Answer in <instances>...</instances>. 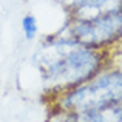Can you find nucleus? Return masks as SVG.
Listing matches in <instances>:
<instances>
[{"label": "nucleus", "mask_w": 122, "mask_h": 122, "mask_svg": "<svg viewBox=\"0 0 122 122\" xmlns=\"http://www.w3.org/2000/svg\"><path fill=\"white\" fill-rule=\"evenodd\" d=\"M53 108L82 116L122 102V62L108 60L107 66L90 81L51 99Z\"/></svg>", "instance_id": "f03ea898"}, {"label": "nucleus", "mask_w": 122, "mask_h": 122, "mask_svg": "<svg viewBox=\"0 0 122 122\" xmlns=\"http://www.w3.org/2000/svg\"><path fill=\"white\" fill-rule=\"evenodd\" d=\"M110 60V50L85 46L62 30L45 40L33 54V63L51 99L90 81Z\"/></svg>", "instance_id": "f257e3e1"}, {"label": "nucleus", "mask_w": 122, "mask_h": 122, "mask_svg": "<svg viewBox=\"0 0 122 122\" xmlns=\"http://www.w3.org/2000/svg\"><path fill=\"white\" fill-rule=\"evenodd\" d=\"M62 31L85 46L113 50L122 45V12H110L90 20L68 17Z\"/></svg>", "instance_id": "7ed1b4c3"}, {"label": "nucleus", "mask_w": 122, "mask_h": 122, "mask_svg": "<svg viewBox=\"0 0 122 122\" xmlns=\"http://www.w3.org/2000/svg\"><path fill=\"white\" fill-rule=\"evenodd\" d=\"M22 31L26 40H34L39 34V23L33 14H26L22 19Z\"/></svg>", "instance_id": "423d86ee"}, {"label": "nucleus", "mask_w": 122, "mask_h": 122, "mask_svg": "<svg viewBox=\"0 0 122 122\" xmlns=\"http://www.w3.org/2000/svg\"><path fill=\"white\" fill-rule=\"evenodd\" d=\"M73 122H85V121H82V119H81V117H79V116H77V117H76V119H74V121H73Z\"/></svg>", "instance_id": "6e6552de"}, {"label": "nucleus", "mask_w": 122, "mask_h": 122, "mask_svg": "<svg viewBox=\"0 0 122 122\" xmlns=\"http://www.w3.org/2000/svg\"><path fill=\"white\" fill-rule=\"evenodd\" d=\"M85 122H122V102L79 116Z\"/></svg>", "instance_id": "39448f33"}, {"label": "nucleus", "mask_w": 122, "mask_h": 122, "mask_svg": "<svg viewBox=\"0 0 122 122\" xmlns=\"http://www.w3.org/2000/svg\"><path fill=\"white\" fill-rule=\"evenodd\" d=\"M110 12H122V0H82L66 14L70 19L90 20Z\"/></svg>", "instance_id": "20e7f679"}, {"label": "nucleus", "mask_w": 122, "mask_h": 122, "mask_svg": "<svg viewBox=\"0 0 122 122\" xmlns=\"http://www.w3.org/2000/svg\"><path fill=\"white\" fill-rule=\"evenodd\" d=\"M53 2H56L57 5H60L66 12H70L73 8H74V6H77L82 0H53Z\"/></svg>", "instance_id": "0eeeda50"}]
</instances>
